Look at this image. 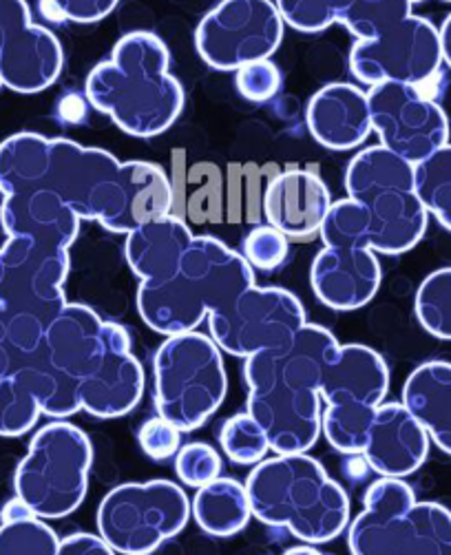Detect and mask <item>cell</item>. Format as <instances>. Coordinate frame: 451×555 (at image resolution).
Wrapping results in <instances>:
<instances>
[{"label": "cell", "mask_w": 451, "mask_h": 555, "mask_svg": "<svg viewBox=\"0 0 451 555\" xmlns=\"http://www.w3.org/2000/svg\"><path fill=\"white\" fill-rule=\"evenodd\" d=\"M59 546V533L38 516L0 522V555H55Z\"/></svg>", "instance_id": "obj_36"}, {"label": "cell", "mask_w": 451, "mask_h": 555, "mask_svg": "<svg viewBox=\"0 0 451 555\" xmlns=\"http://www.w3.org/2000/svg\"><path fill=\"white\" fill-rule=\"evenodd\" d=\"M381 282V261L368 248L325 246L310 268V284L317 299L338 312L368 306L376 297Z\"/></svg>", "instance_id": "obj_18"}, {"label": "cell", "mask_w": 451, "mask_h": 555, "mask_svg": "<svg viewBox=\"0 0 451 555\" xmlns=\"http://www.w3.org/2000/svg\"><path fill=\"white\" fill-rule=\"evenodd\" d=\"M447 555H451V548H449V553H447Z\"/></svg>", "instance_id": "obj_49"}, {"label": "cell", "mask_w": 451, "mask_h": 555, "mask_svg": "<svg viewBox=\"0 0 451 555\" xmlns=\"http://www.w3.org/2000/svg\"><path fill=\"white\" fill-rule=\"evenodd\" d=\"M416 493L403 478H378L363 495L365 509L350 522L348 546L352 555H401L408 514Z\"/></svg>", "instance_id": "obj_17"}, {"label": "cell", "mask_w": 451, "mask_h": 555, "mask_svg": "<svg viewBox=\"0 0 451 555\" xmlns=\"http://www.w3.org/2000/svg\"><path fill=\"white\" fill-rule=\"evenodd\" d=\"M336 341L332 332L306 323L286 352L244 359L248 414L263 427L274 454H308L321 436V363Z\"/></svg>", "instance_id": "obj_3"}, {"label": "cell", "mask_w": 451, "mask_h": 555, "mask_svg": "<svg viewBox=\"0 0 451 555\" xmlns=\"http://www.w3.org/2000/svg\"><path fill=\"white\" fill-rule=\"evenodd\" d=\"M87 100L133 138H157L176 125L184 89L171 74V53L151 31H131L95 65L85 85Z\"/></svg>", "instance_id": "obj_4"}, {"label": "cell", "mask_w": 451, "mask_h": 555, "mask_svg": "<svg viewBox=\"0 0 451 555\" xmlns=\"http://www.w3.org/2000/svg\"><path fill=\"white\" fill-rule=\"evenodd\" d=\"M250 286L255 270L246 257L217 237L199 235L193 237L173 274L159 282H140L138 312L157 335H184Z\"/></svg>", "instance_id": "obj_5"}, {"label": "cell", "mask_w": 451, "mask_h": 555, "mask_svg": "<svg viewBox=\"0 0 451 555\" xmlns=\"http://www.w3.org/2000/svg\"><path fill=\"white\" fill-rule=\"evenodd\" d=\"M14 191H49L80 219L127 235L173 210L162 166L29 131L0 142V193Z\"/></svg>", "instance_id": "obj_1"}, {"label": "cell", "mask_w": 451, "mask_h": 555, "mask_svg": "<svg viewBox=\"0 0 451 555\" xmlns=\"http://www.w3.org/2000/svg\"><path fill=\"white\" fill-rule=\"evenodd\" d=\"M223 461L208 442H189L176 454V474L178 478L193 489H199L221 476Z\"/></svg>", "instance_id": "obj_37"}, {"label": "cell", "mask_w": 451, "mask_h": 555, "mask_svg": "<svg viewBox=\"0 0 451 555\" xmlns=\"http://www.w3.org/2000/svg\"><path fill=\"white\" fill-rule=\"evenodd\" d=\"M284 555H327V553L319 551L314 544H299V546L288 548Z\"/></svg>", "instance_id": "obj_46"}, {"label": "cell", "mask_w": 451, "mask_h": 555, "mask_svg": "<svg viewBox=\"0 0 451 555\" xmlns=\"http://www.w3.org/2000/svg\"><path fill=\"white\" fill-rule=\"evenodd\" d=\"M106 337L108 321L89 306L67 304L49 321L42 352L47 363L80 390V383L95 370L106 350Z\"/></svg>", "instance_id": "obj_19"}, {"label": "cell", "mask_w": 451, "mask_h": 555, "mask_svg": "<svg viewBox=\"0 0 451 555\" xmlns=\"http://www.w3.org/2000/svg\"><path fill=\"white\" fill-rule=\"evenodd\" d=\"M191 501L173 480L125 482L98 507V535L118 555H151L184 531Z\"/></svg>", "instance_id": "obj_9"}, {"label": "cell", "mask_w": 451, "mask_h": 555, "mask_svg": "<svg viewBox=\"0 0 451 555\" xmlns=\"http://www.w3.org/2000/svg\"><path fill=\"white\" fill-rule=\"evenodd\" d=\"M306 122L321 146L330 151L357 149L372 133L368 93L348 82L325 85L310 98Z\"/></svg>", "instance_id": "obj_23"}, {"label": "cell", "mask_w": 451, "mask_h": 555, "mask_svg": "<svg viewBox=\"0 0 451 555\" xmlns=\"http://www.w3.org/2000/svg\"><path fill=\"white\" fill-rule=\"evenodd\" d=\"M348 199L334 202L321 227L325 246L368 248L397 257L412 250L427 231L414 180V164L385 146L357 153L346 171Z\"/></svg>", "instance_id": "obj_2"}, {"label": "cell", "mask_w": 451, "mask_h": 555, "mask_svg": "<svg viewBox=\"0 0 451 555\" xmlns=\"http://www.w3.org/2000/svg\"><path fill=\"white\" fill-rule=\"evenodd\" d=\"M47 323L0 304V378L27 365L44 344Z\"/></svg>", "instance_id": "obj_28"}, {"label": "cell", "mask_w": 451, "mask_h": 555, "mask_svg": "<svg viewBox=\"0 0 451 555\" xmlns=\"http://www.w3.org/2000/svg\"><path fill=\"white\" fill-rule=\"evenodd\" d=\"M65 51L47 27L31 23L25 0H0V85L40 93L61 78Z\"/></svg>", "instance_id": "obj_15"}, {"label": "cell", "mask_w": 451, "mask_h": 555, "mask_svg": "<svg viewBox=\"0 0 451 555\" xmlns=\"http://www.w3.org/2000/svg\"><path fill=\"white\" fill-rule=\"evenodd\" d=\"M193 237L184 221L171 212L131 231L127 235L125 255L138 280L159 282L178 270Z\"/></svg>", "instance_id": "obj_25"}, {"label": "cell", "mask_w": 451, "mask_h": 555, "mask_svg": "<svg viewBox=\"0 0 451 555\" xmlns=\"http://www.w3.org/2000/svg\"><path fill=\"white\" fill-rule=\"evenodd\" d=\"M372 131L381 146L418 164L449 144V120L425 89L399 82L374 85L368 91Z\"/></svg>", "instance_id": "obj_14"}, {"label": "cell", "mask_w": 451, "mask_h": 555, "mask_svg": "<svg viewBox=\"0 0 451 555\" xmlns=\"http://www.w3.org/2000/svg\"><path fill=\"white\" fill-rule=\"evenodd\" d=\"M144 395V367L131 352L129 332L108 321L106 350L95 370L80 383V410L100 421L131 414Z\"/></svg>", "instance_id": "obj_16"}, {"label": "cell", "mask_w": 451, "mask_h": 555, "mask_svg": "<svg viewBox=\"0 0 451 555\" xmlns=\"http://www.w3.org/2000/svg\"><path fill=\"white\" fill-rule=\"evenodd\" d=\"M219 446L226 459L237 465H257L270 452L263 427L248 412L235 414L221 425Z\"/></svg>", "instance_id": "obj_35"}, {"label": "cell", "mask_w": 451, "mask_h": 555, "mask_svg": "<svg viewBox=\"0 0 451 555\" xmlns=\"http://www.w3.org/2000/svg\"><path fill=\"white\" fill-rule=\"evenodd\" d=\"M332 206L325 182L312 171H284L270 180L263 193V215L268 227L288 240H310L321 233Z\"/></svg>", "instance_id": "obj_22"}, {"label": "cell", "mask_w": 451, "mask_h": 555, "mask_svg": "<svg viewBox=\"0 0 451 555\" xmlns=\"http://www.w3.org/2000/svg\"><path fill=\"white\" fill-rule=\"evenodd\" d=\"M155 410L182 434L199 429L223 403L229 374L210 335L184 332L166 337L153 359Z\"/></svg>", "instance_id": "obj_7"}, {"label": "cell", "mask_w": 451, "mask_h": 555, "mask_svg": "<svg viewBox=\"0 0 451 555\" xmlns=\"http://www.w3.org/2000/svg\"><path fill=\"white\" fill-rule=\"evenodd\" d=\"M440 34V49H442V63L451 69V14L444 18V23L438 29Z\"/></svg>", "instance_id": "obj_45"}, {"label": "cell", "mask_w": 451, "mask_h": 555, "mask_svg": "<svg viewBox=\"0 0 451 555\" xmlns=\"http://www.w3.org/2000/svg\"><path fill=\"white\" fill-rule=\"evenodd\" d=\"M410 3H412V5H416V3H423V0H410Z\"/></svg>", "instance_id": "obj_47"}, {"label": "cell", "mask_w": 451, "mask_h": 555, "mask_svg": "<svg viewBox=\"0 0 451 555\" xmlns=\"http://www.w3.org/2000/svg\"><path fill=\"white\" fill-rule=\"evenodd\" d=\"M284 18L272 0H221L197 25L195 47L217 72L268 61L284 40Z\"/></svg>", "instance_id": "obj_11"}, {"label": "cell", "mask_w": 451, "mask_h": 555, "mask_svg": "<svg viewBox=\"0 0 451 555\" xmlns=\"http://www.w3.org/2000/svg\"><path fill=\"white\" fill-rule=\"evenodd\" d=\"M416 319L431 337L451 341V268L427 274L416 291Z\"/></svg>", "instance_id": "obj_34"}, {"label": "cell", "mask_w": 451, "mask_h": 555, "mask_svg": "<svg viewBox=\"0 0 451 555\" xmlns=\"http://www.w3.org/2000/svg\"><path fill=\"white\" fill-rule=\"evenodd\" d=\"M69 248L44 237L12 235L0 246V304L49 321L67 306Z\"/></svg>", "instance_id": "obj_12"}, {"label": "cell", "mask_w": 451, "mask_h": 555, "mask_svg": "<svg viewBox=\"0 0 451 555\" xmlns=\"http://www.w3.org/2000/svg\"><path fill=\"white\" fill-rule=\"evenodd\" d=\"M429 434L403 403H381L363 459L381 478H408L429 456Z\"/></svg>", "instance_id": "obj_20"}, {"label": "cell", "mask_w": 451, "mask_h": 555, "mask_svg": "<svg viewBox=\"0 0 451 555\" xmlns=\"http://www.w3.org/2000/svg\"><path fill=\"white\" fill-rule=\"evenodd\" d=\"M36 516L18 495H14L12 501L5 503V507L0 509V522H14V520H25V518H31Z\"/></svg>", "instance_id": "obj_44"}, {"label": "cell", "mask_w": 451, "mask_h": 555, "mask_svg": "<svg viewBox=\"0 0 451 555\" xmlns=\"http://www.w3.org/2000/svg\"><path fill=\"white\" fill-rule=\"evenodd\" d=\"M49 5L63 21L89 25L113 14L120 0H49Z\"/></svg>", "instance_id": "obj_42"}, {"label": "cell", "mask_w": 451, "mask_h": 555, "mask_svg": "<svg viewBox=\"0 0 451 555\" xmlns=\"http://www.w3.org/2000/svg\"><path fill=\"white\" fill-rule=\"evenodd\" d=\"M444 3H451V0H444Z\"/></svg>", "instance_id": "obj_48"}, {"label": "cell", "mask_w": 451, "mask_h": 555, "mask_svg": "<svg viewBox=\"0 0 451 555\" xmlns=\"http://www.w3.org/2000/svg\"><path fill=\"white\" fill-rule=\"evenodd\" d=\"M288 237L272 227H257L244 240V257L253 270L270 272L288 259Z\"/></svg>", "instance_id": "obj_39"}, {"label": "cell", "mask_w": 451, "mask_h": 555, "mask_svg": "<svg viewBox=\"0 0 451 555\" xmlns=\"http://www.w3.org/2000/svg\"><path fill=\"white\" fill-rule=\"evenodd\" d=\"M451 548V512L438 503H416L408 514L401 555H447Z\"/></svg>", "instance_id": "obj_32"}, {"label": "cell", "mask_w": 451, "mask_h": 555, "mask_svg": "<svg viewBox=\"0 0 451 555\" xmlns=\"http://www.w3.org/2000/svg\"><path fill=\"white\" fill-rule=\"evenodd\" d=\"M40 416L42 405L25 367L0 378V436H25L36 427Z\"/></svg>", "instance_id": "obj_29"}, {"label": "cell", "mask_w": 451, "mask_h": 555, "mask_svg": "<svg viewBox=\"0 0 451 555\" xmlns=\"http://www.w3.org/2000/svg\"><path fill=\"white\" fill-rule=\"evenodd\" d=\"M376 408L361 403L327 405L321 416V434L327 438L330 448L346 456H363L374 423Z\"/></svg>", "instance_id": "obj_31"}, {"label": "cell", "mask_w": 451, "mask_h": 555, "mask_svg": "<svg viewBox=\"0 0 451 555\" xmlns=\"http://www.w3.org/2000/svg\"><path fill=\"white\" fill-rule=\"evenodd\" d=\"M389 390L385 359L361 344L334 341L321 363L319 395L327 405L361 403L378 408Z\"/></svg>", "instance_id": "obj_21"}, {"label": "cell", "mask_w": 451, "mask_h": 555, "mask_svg": "<svg viewBox=\"0 0 451 555\" xmlns=\"http://www.w3.org/2000/svg\"><path fill=\"white\" fill-rule=\"evenodd\" d=\"M410 0H338L336 23L359 40H374L412 16Z\"/></svg>", "instance_id": "obj_30"}, {"label": "cell", "mask_w": 451, "mask_h": 555, "mask_svg": "<svg viewBox=\"0 0 451 555\" xmlns=\"http://www.w3.org/2000/svg\"><path fill=\"white\" fill-rule=\"evenodd\" d=\"M414 180L425 210L451 231V144L414 164Z\"/></svg>", "instance_id": "obj_33"}, {"label": "cell", "mask_w": 451, "mask_h": 555, "mask_svg": "<svg viewBox=\"0 0 451 555\" xmlns=\"http://www.w3.org/2000/svg\"><path fill=\"white\" fill-rule=\"evenodd\" d=\"M55 555H118L100 535L93 533H72L61 540Z\"/></svg>", "instance_id": "obj_43"}, {"label": "cell", "mask_w": 451, "mask_h": 555, "mask_svg": "<svg viewBox=\"0 0 451 555\" xmlns=\"http://www.w3.org/2000/svg\"><path fill=\"white\" fill-rule=\"evenodd\" d=\"M442 67L440 34L423 16H408L374 40H357L350 69L365 85L399 82L425 89Z\"/></svg>", "instance_id": "obj_13"}, {"label": "cell", "mask_w": 451, "mask_h": 555, "mask_svg": "<svg viewBox=\"0 0 451 555\" xmlns=\"http://www.w3.org/2000/svg\"><path fill=\"white\" fill-rule=\"evenodd\" d=\"M281 72L270 61H257L237 72L235 85L242 98L248 102H268L281 91Z\"/></svg>", "instance_id": "obj_41"}, {"label": "cell", "mask_w": 451, "mask_h": 555, "mask_svg": "<svg viewBox=\"0 0 451 555\" xmlns=\"http://www.w3.org/2000/svg\"><path fill=\"white\" fill-rule=\"evenodd\" d=\"M403 405L425 427L429 440L451 456V363H421L403 385Z\"/></svg>", "instance_id": "obj_26"}, {"label": "cell", "mask_w": 451, "mask_h": 555, "mask_svg": "<svg viewBox=\"0 0 451 555\" xmlns=\"http://www.w3.org/2000/svg\"><path fill=\"white\" fill-rule=\"evenodd\" d=\"M191 516L197 527L215 538H231L244 531L253 518L246 485L235 478H223L197 489Z\"/></svg>", "instance_id": "obj_27"}, {"label": "cell", "mask_w": 451, "mask_h": 555, "mask_svg": "<svg viewBox=\"0 0 451 555\" xmlns=\"http://www.w3.org/2000/svg\"><path fill=\"white\" fill-rule=\"evenodd\" d=\"M80 221L61 197L49 191H14L3 195L0 204V224L8 237L34 235L72 248L80 233Z\"/></svg>", "instance_id": "obj_24"}, {"label": "cell", "mask_w": 451, "mask_h": 555, "mask_svg": "<svg viewBox=\"0 0 451 555\" xmlns=\"http://www.w3.org/2000/svg\"><path fill=\"white\" fill-rule=\"evenodd\" d=\"M253 516L304 544H325L350 525V495L308 454L263 459L246 478Z\"/></svg>", "instance_id": "obj_6"}, {"label": "cell", "mask_w": 451, "mask_h": 555, "mask_svg": "<svg viewBox=\"0 0 451 555\" xmlns=\"http://www.w3.org/2000/svg\"><path fill=\"white\" fill-rule=\"evenodd\" d=\"M306 323V308L291 291L259 286H250L231 306L208 317L219 350L242 359L286 352Z\"/></svg>", "instance_id": "obj_10"}, {"label": "cell", "mask_w": 451, "mask_h": 555, "mask_svg": "<svg viewBox=\"0 0 451 555\" xmlns=\"http://www.w3.org/2000/svg\"><path fill=\"white\" fill-rule=\"evenodd\" d=\"M276 10L297 31L321 34L336 23L338 0H276Z\"/></svg>", "instance_id": "obj_38"}, {"label": "cell", "mask_w": 451, "mask_h": 555, "mask_svg": "<svg viewBox=\"0 0 451 555\" xmlns=\"http://www.w3.org/2000/svg\"><path fill=\"white\" fill-rule=\"evenodd\" d=\"M93 446L69 421H51L31 438L14 474V491L42 520L74 514L87 498Z\"/></svg>", "instance_id": "obj_8"}, {"label": "cell", "mask_w": 451, "mask_h": 555, "mask_svg": "<svg viewBox=\"0 0 451 555\" xmlns=\"http://www.w3.org/2000/svg\"><path fill=\"white\" fill-rule=\"evenodd\" d=\"M138 442H140V450L151 461H168L173 459L182 448V431L166 418L155 416L140 425Z\"/></svg>", "instance_id": "obj_40"}]
</instances>
